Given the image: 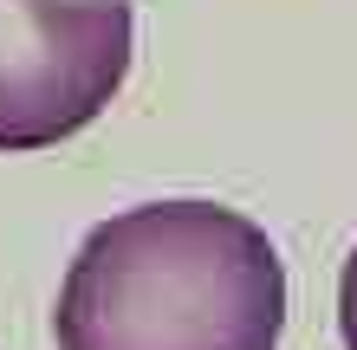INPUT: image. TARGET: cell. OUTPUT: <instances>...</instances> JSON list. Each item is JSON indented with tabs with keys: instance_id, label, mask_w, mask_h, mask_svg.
<instances>
[{
	"instance_id": "obj_1",
	"label": "cell",
	"mask_w": 357,
	"mask_h": 350,
	"mask_svg": "<svg viewBox=\"0 0 357 350\" xmlns=\"http://www.w3.org/2000/svg\"><path fill=\"white\" fill-rule=\"evenodd\" d=\"M286 266L221 201H143L98 221L66 266L59 350H280Z\"/></svg>"
},
{
	"instance_id": "obj_2",
	"label": "cell",
	"mask_w": 357,
	"mask_h": 350,
	"mask_svg": "<svg viewBox=\"0 0 357 350\" xmlns=\"http://www.w3.org/2000/svg\"><path fill=\"white\" fill-rule=\"evenodd\" d=\"M130 0H0V150H52L117 97Z\"/></svg>"
},
{
	"instance_id": "obj_3",
	"label": "cell",
	"mask_w": 357,
	"mask_h": 350,
	"mask_svg": "<svg viewBox=\"0 0 357 350\" xmlns=\"http://www.w3.org/2000/svg\"><path fill=\"white\" fill-rule=\"evenodd\" d=\"M338 331H344V350H357V246L338 273Z\"/></svg>"
}]
</instances>
